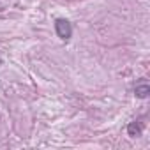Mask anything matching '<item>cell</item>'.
<instances>
[{
  "mask_svg": "<svg viewBox=\"0 0 150 150\" xmlns=\"http://www.w3.org/2000/svg\"><path fill=\"white\" fill-rule=\"evenodd\" d=\"M55 30H57V35L62 39V41H69L71 35H72V27L67 20H57L55 21Z\"/></svg>",
  "mask_w": 150,
  "mask_h": 150,
  "instance_id": "1",
  "label": "cell"
},
{
  "mask_svg": "<svg viewBox=\"0 0 150 150\" xmlns=\"http://www.w3.org/2000/svg\"><path fill=\"white\" fill-rule=\"evenodd\" d=\"M134 94H136V97H139V99H146V97L150 96V85L145 83V81L138 83V85L134 87Z\"/></svg>",
  "mask_w": 150,
  "mask_h": 150,
  "instance_id": "2",
  "label": "cell"
},
{
  "mask_svg": "<svg viewBox=\"0 0 150 150\" xmlns=\"http://www.w3.org/2000/svg\"><path fill=\"white\" fill-rule=\"evenodd\" d=\"M127 132H129V136L138 138V136H141V125H139L138 122H131V124L127 125Z\"/></svg>",
  "mask_w": 150,
  "mask_h": 150,
  "instance_id": "3",
  "label": "cell"
},
{
  "mask_svg": "<svg viewBox=\"0 0 150 150\" xmlns=\"http://www.w3.org/2000/svg\"><path fill=\"white\" fill-rule=\"evenodd\" d=\"M0 65H2V57H0Z\"/></svg>",
  "mask_w": 150,
  "mask_h": 150,
  "instance_id": "4",
  "label": "cell"
}]
</instances>
